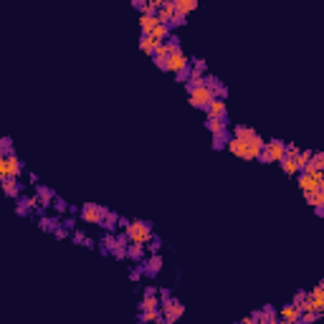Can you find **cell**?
Returning <instances> with one entry per match:
<instances>
[{"instance_id":"6da1fadb","label":"cell","mask_w":324,"mask_h":324,"mask_svg":"<svg viewBox=\"0 0 324 324\" xmlns=\"http://www.w3.org/2000/svg\"><path fill=\"white\" fill-rule=\"evenodd\" d=\"M233 137H238L241 142H246V160H259V154L263 152V137L253 127L236 124L233 127Z\"/></svg>"},{"instance_id":"7a4b0ae2","label":"cell","mask_w":324,"mask_h":324,"mask_svg":"<svg viewBox=\"0 0 324 324\" xmlns=\"http://www.w3.org/2000/svg\"><path fill=\"white\" fill-rule=\"evenodd\" d=\"M124 236L129 243H139V246H147L154 233H152V226L147 220H129V226L124 228Z\"/></svg>"},{"instance_id":"3957f363","label":"cell","mask_w":324,"mask_h":324,"mask_svg":"<svg viewBox=\"0 0 324 324\" xmlns=\"http://www.w3.org/2000/svg\"><path fill=\"white\" fill-rule=\"evenodd\" d=\"M187 99H190V104H193L195 109H208V104L216 99V92H213L210 86L200 84V86L187 89Z\"/></svg>"},{"instance_id":"277c9868","label":"cell","mask_w":324,"mask_h":324,"mask_svg":"<svg viewBox=\"0 0 324 324\" xmlns=\"http://www.w3.org/2000/svg\"><path fill=\"white\" fill-rule=\"evenodd\" d=\"M296 183L301 187V193H314V190H322L324 187V172H317V170H304L296 175Z\"/></svg>"},{"instance_id":"5b68a950","label":"cell","mask_w":324,"mask_h":324,"mask_svg":"<svg viewBox=\"0 0 324 324\" xmlns=\"http://www.w3.org/2000/svg\"><path fill=\"white\" fill-rule=\"evenodd\" d=\"M284 150H286V144L281 139H269V142H263V152L259 154V162H278L284 157Z\"/></svg>"},{"instance_id":"8992f818","label":"cell","mask_w":324,"mask_h":324,"mask_svg":"<svg viewBox=\"0 0 324 324\" xmlns=\"http://www.w3.org/2000/svg\"><path fill=\"white\" fill-rule=\"evenodd\" d=\"M160 314H162L165 322L175 324L177 319L185 314V307H183V301H180V299H172V296H170V299H165L162 304H160Z\"/></svg>"},{"instance_id":"52a82bcc","label":"cell","mask_w":324,"mask_h":324,"mask_svg":"<svg viewBox=\"0 0 324 324\" xmlns=\"http://www.w3.org/2000/svg\"><path fill=\"white\" fill-rule=\"evenodd\" d=\"M185 69H190V56L180 48V51H175V53H170L165 59V71H170V74H180V71H185Z\"/></svg>"},{"instance_id":"ba28073f","label":"cell","mask_w":324,"mask_h":324,"mask_svg":"<svg viewBox=\"0 0 324 324\" xmlns=\"http://www.w3.org/2000/svg\"><path fill=\"white\" fill-rule=\"evenodd\" d=\"M109 210L104 205H96V203H86L81 208V220L84 223H94V226H102V220L107 218Z\"/></svg>"},{"instance_id":"9c48e42d","label":"cell","mask_w":324,"mask_h":324,"mask_svg":"<svg viewBox=\"0 0 324 324\" xmlns=\"http://www.w3.org/2000/svg\"><path fill=\"white\" fill-rule=\"evenodd\" d=\"M5 170H8V177H20V172H23V162L18 160V154L13 150H8L5 152Z\"/></svg>"},{"instance_id":"30bf717a","label":"cell","mask_w":324,"mask_h":324,"mask_svg":"<svg viewBox=\"0 0 324 324\" xmlns=\"http://www.w3.org/2000/svg\"><path fill=\"white\" fill-rule=\"evenodd\" d=\"M154 15H157V20H160V23H167V26H170L172 20H175V15H177V13H175L172 0H162V3H160V10H157Z\"/></svg>"},{"instance_id":"8fae6325","label":"cell","mask_w":324,"mask_h":324,"mask_svg":"<svg viewBox=\"0 0 324 324\" xmlns=\"http://www.w3.org/2000/svg\"><path fill=\"white\" fill-rule=\"evenodd\" d=\"M205 117L226 119V117H228V107H226V102H223V99H213V102L208 104V109H205Z\"/></svg>"},{"instance_id":"7c38bea8","label":"cell","mask_w":324,"mask_h":324,"mask_svg":"<svg viewBox=\"0 0 324 324\" xmlns=\"http://www.w3.org/2000/svg\"><path fill=\"white\" fill-rule=\"evenodd\" d=\"M276 317H278V319H284V322H299L301 309H299V307H294V304H284L281 309L276 311Z\"/></svg>"},{"instance_id":"4fadbf2b","label":"cell","mask_w":324,"mask_h":324,"mask_svg":"<svg viewBox=\"0 0 324 324\" xmlns=\"http://www.w3.org/2000/svg\"><path fill=\"white\" fill-rule=\"evenodd\" d=\"M157 23H160V20H157V15H154V13H139V28H142V36H150Z\"/></svg>"},{"instance_id":"5bb4252c","label":"cell","mask_w":324,"mask_h":324,"mask_svg":"<svg viewBox=\"0 0 324 324\" xmlns=\"http://www.w3.org/2000/svg\"><path fill=\"white\" fill-rule=\"evenodd\" d=\"M226 147H228V152L233 154V157L246 160V142H241L238 137H233V135H231V139L226 142Z\"/></svg>"},{"instance_id":"9a60e30c","label":"cell","mask_w":324,"mask_h":324,"mask_svg":"<svg viewBox=\"0 0 324 324\" xmlns=\"http://www.w3.org/2000/svg\"><path fill=\"white\" fill-rule=\"evenodd\" d=\"M205 127L210 135H223V132H228V124H226V119H216V117H205Z\"/></svg>"},{"instance_id":"2e32d148","label":"cell","mask_w":324,"mask_h":324,"mask_svg":"<svg viewBox=\"0 0 324 324\" xmlns=\"http://www.w3.org/2000/svg\"><path fill=\"white\" fill-rule=\"evenodd\" d=\"M0 187H3V193H5L8 198H18L20 190H23V185H20L15 177H8V180H3V183H0Z\"/></svg>"},{"instance_id":"e0dca14e","label":"cell","mask_w":324,"mask_h":324,"mask_svg":"<svg viewBox=\"0 0 324 324\" xmlns=\"http://www.w3.org/2000/svg\"><path fill=\"white\" fill-rule=\"evenodd\" d=\"M162 269V259H160V253H152L150 259H147V263H142V271L147 274V276H154Z\"/></svg>"},{"instance_id":"ac0fdd59","label":"cell","mask_w":324,"mask_h":324,"mask_svg":"<svg viewBox=\"0 0 324 324\" xmlns=\"http://www.w3.org/2000/svg\"><path fill=\"white\" fill-rule=\"evenodd\" d=\"M172 5H175V13L177 15H187V13H193V10L198 8V3L195 0H172Z\"/></svg>"},{"instance_id":"d6986e66","label":"cell","mask_w":324,"mask_h":324,"mask_svg":"<svg viewBox=\"0 0 324 324\" xmlns=\"http://www.w3.org/2000/svg\"><path fill=\"white\" fill-rule=\"evenodd\" d=\"M139 309H142V311H154V309H160V296H157V294H144L142 301H139Z\"/></svg>"},{"instance_id":"ffe728a7","label":"cell","mask_w":324,"mask_h":324,"mask_svg":"<svg viewBox=\"0 0 324 324\" xmlns=\"http://www.w3.org/2000/svg\"><path fill=\"white\" fill-rule=\"evenodd\" d=\"M150 36H152L154 41H157V43H165L167 38L172 36V31H170V26H167V23H157V26H154V31L150 33Z\"/></svg>"},{"instance_id":"44dd1931","label":"cell","mask_w":324,"mask_h":324,"mask_svg":"<svg viewBox=\"0 0 324 324\" xmlns=\"http://www.w3.org/2000/svg\"><path fill=\"white\" fill-rule=\"evenodd\" d=\"M157 46H160V43L154 41L152 36H139V48H142V53H147V56H154V51H157Z\"/></svg>"},{"instance_id":"7402d4cb","label":"cell","mask_w":324,"mask_h":324,"mask_svg":"<svg viewBox=\"0 0 324 324\" xmlns=\"http://www.w3.org/2000/svg\"><path fill=\"white\" fill-rule=\"evenodd\" d=\"M304 200L311 208H324V187L314 190V193H304Z\"/></svg>"},{"instance_id":"603a6c76","label":"cell","mask_w":324,"mask_h":324,"mask_svg":"<svg viewBox=\"0 0 324 324\" xmlns=\"http://www.w3.org/2000/svg\"><path fill=\"white\" fill-rule=\"evenodd\" d=\"M127 259H132V261H142L144 259V246H139V243H129L127 246Z\"/></svg>"},{"instance_id":"cb8c5ba5","label":"cell","mask_w":324,"mask_h":324,"mask_svg":"<svg viewBox=\"0 0 324 324\" xmlns=\"http://www.w3.org/2000/svg\"><path fill=\"white\" fill-rule=\"evenodd\" d=\"M311 152H314V150H299V154L294 157V162H296V167H299V172H304V170H307V165H309V160H311Z\"/></svg>"},{"instance_id":"d4e9b609","label":"cell","mask_w":324,"mask_h":324,"mask_svg":"<svg viewBox=\"0 0 324 324\" xmlns=\"http://www.w3.org/2000/svg\"><path fill=\"white\" fill-rule=\"evenodd\" d=\"M36 198L41 200V205H48V203H53V190H48V187H43V185H36Z\"/></svg>"},{"instance_id":"484cf974","label":"cell","mask_w":324,"mask_h":324,"mask_svg":"<svg viewBox=\"0 0 324 324\" xmlns=\"http://www.w3.org/2000/svg\"><path fill=\"white\" fill-rule=\"evenodd\" d=\"M256 319H259L261 324H269V322H274L278 317H276V309L274 307H263L261 311H256Z\"/></svg>"},{"instance_id":"4316f807","label":"cell","mask_w":324,"mask_h":324,"mask_svg":"<svg viewBox=\"0 0 324 324\" xmlns=\"http://www.w3.org/2000/svg\"><path fill=\"white\" fill-rule=\"evenodd\" d=\"M307 170L324 172V154H322V152H311V160H309V165H307Z\"/></svg>"},{"instance_id":"83f0119b","label":"cell","mask_w":324,"mask_h":324,"mask_svg":"<svg viewBox=\"0 0 324 324\" xmlns=\"http://www.w3.org/2000/svg\"><path fill=\"white\" fill-rule=\"evenodd\" d=\"M278 165H281V170L286 172V175H299V167H296V162H294V157H284L278 160Z\"/></svg>"},{"instance_id":"f1b7e54d","label":"cell","mask_w":324,"mask_h":324,"mask_svg":"<svg viewBox=\"0 0 324 324\" xmlns=\"http://www.w3.org/2000/svg\"><path fill=\"white\" fill-rule=\"evenodd\" d=\"M102 228H104L107 233H114V231L119 228V216H114V213H107V218L102 220Z\"/></svg>"},{"instance_id":"f546056e","label":"cell","mask_w":324,"mask_h":324,"mask_svg":"<svg viewBox=\"0 0 324 324\" xmlns=\"http://www.w3.org/2000/svg\"><path fill=\"white\" fill-rule=\"evenodd\" d=\"M157 319H162L160 309H154V311H142V314H139V322H142V324H154Z\"/></svg>"},{"instance_id":"4dcf8cb0","label":"cell","mask_w":324,"mask_h":324,"mask_svg":"<svg viewBox=\"0 0 324 324\" xmlns=\"http://www.w3.org/2000/svg\"><path fill=\"white\" fill-rule=\"evenodd\" d=\"M38 223H41V228H43V231H56V228H59V220L51 218V216H43Z\"/></svg>"},{"instance_id":"1f68e13d","label":"cell","mask_w":324,"mask_h":324,"mask_svg":"<svg viewBox=\"0 0 324 324\" xmlns=\"http://www.w3.org/2000/svg\"><path fill=\"white\" fill-rule=\"evenodd\" d=\"M20 205H23L26 210H36V208L41 205V200H38L36 195H31V198H20Z\"/></svg>"},{"instance_id":"d6a6232c","label":"cell","mask_w":324,"mask_h":324,"mask_svg":"<svg viewBox=\"0 0 324 324\" xmlns=\"http://www.w3.org/2000/svg\"><path fill=\"white\" fill-rule=\"evenodd\" d=\"M114 243H117L114 233H104V236H102V248L104 251H111V248H114Z\"/></svg>"},{"instance_id":"836d02e7","label":"cell","mask_w":324,"mask_h":324,"mask_svg":"<svg viewBox=\"0 0 324 324\" xmlns=\"http://www.w3.org/2000/svg\"><path fill=\"white\" fill-rule=\"evenodd\" d=\"M53 210H56V213H66V210H69V205H66L61 198H53Z\"/></svg>"},{"instance_id":"e575fe53","label":"cell","mask_w":324,"mask_h":324,"mask_svg":"<svg viewBox=\"0 0 324 324\" xmlns=\"http://www.w3.org/2000/svg\"><path fill=\"white\" fill-rule=\"evenodd\" d=\"M142 274H144V271H142V261H139V263L135 266V269L129 271V278H132V281H139V278H142Z\"/></svg>"},{"instance_id":"d590c367","label":"cell","mask_w":324,"mask_h":324,"mask_svg":"<svg viewBox=\"0 0 324 324\" xmlns=\"http://www.w3.org/2000/svg\"><path fill=\"white\" fill-rule=\"evenodd\" d=\"M317 319H319V314H304V311H301V317H299L296 324H311V322H317Z\"/></svg>"},{"instance_id":"8d00e7d4","label":"cell","mask_w":324,"mask_h":324,"mask_svg":"<svg viewBox=\"0 0 324 324\" xmlns=\"http://www.w3.org/2000/svg\"><path fill=\"white\" fill-rule=\"evenodd\" d=\"M304 299H307V292H301V289H299V292L294 294V301H292V304H294V307H301V301H304Z\"/></svg>"},{"instance_id":"74e56055","label":"cell","mask_w":324,"mask_h":324,"mask_svg":"<svg viewBox=\"0 0 324 324\" xmlns=\"http://www.w3.org/2000/svg\"><path fill=\"white\" fill-rule=\"evenodd\" d=\"M284 154H286V157H296V154H299V147H296V144H286Z\"/></svg>"},{"instance_id":"f35d334b","label":"cell","mask_w":324,"mask_h":324,"mask_svg":"<svg viewBox=\"0 0 324 324\" xmlns=\"http://www.w3.org/2000/svg\"><path fill=\"white\" fill-rule=\"evenodd\" d=\"M61 226H63L66 231H74V228H76V218H63Z\"/></svg>"},{"instance_id":"ab89813d","label":"cell","mask_w":324,"mask_h":324,"mask_svg":"<svg viewBox=\"0 0 324 324\" xmlns=\"http://www.w3.org/2000/svg\"><path fill=\"white\" fill-rule=\"evenodd\" d=\"M177 76V81H180V84H187L190 81V69H185V71H180V74H175Z\"/></svg>"},{"instance_id":"60d3db41","label":"cell","mask_w":324,"mask_h":324,"mask_svg":"<svg viewBox=\"0 0 324 324\" xmlns=\"http://www.w3.org/2000/svg\"><path fill=\"white\" fill-rule=\"evenodd\" d=\"M53 236H56V238H69V231H66L63 226H59V228L53 231Z\"/></svg>"},{"instance_id":"b9f144b4","label":"cell","mask_w":324,"mask_h":324,"mask_svg":"<svg viewBox=\"0 0 324 324\" xmlns=\"http://www.w3.org/2000/svg\"><path fill=\"white\" fill-rule=\"evenodd\" d=\"M160 243H162L160 238H152V241H150V251H152V253H157V251H160Z\"/></svg>"},{"instance_id":"7bdbcfd3","label":"cell","mask_w":324,"mask_h":324,"mask_svg":"<svg viewBox=\"0 0 324 324\" xmlns=\"http://www.w3.org/2000/svg\"><path fill=\"white\" fill-rule=\"evenodd\" d=\"M238 324H261V322L256 319V314H251V317H243V319H241Z\"/></svg>"},{"instance_id":"ee69618b","label":"cell","mask_w":324,"mask_h":324,"mask_svg":"<svg viewBox=\"0 0 324 324\" xmlns=\"http://www.w3.org/2000/svg\"><path fill=\"white\" fill-rule=\"evenodd\" d=\"M15 213H18V216H26V213H28V210H26L23 205H20V203H18V205H15Z\"/></svg>"},{"instance_id":"f6af8a7d","label":"cell","mask_w":324,"mask_h":324,"mask_svg":"<svg viewBox=\"0 0 324 324\" xmlns=\"http://www.w3.org/2000/svg\"><path fill=\"white\" fill-rule=\"evenodd\" d=\"M278 324H296V322H284V319H278Z\"/></svg>"},{"instance_id":"bcb514c9","label":"cell","mask_w":324,"mask_h":324,"mask_svg":"<svg viewBox=\"0 0 324 324\" xmlns=\"http://www.w3.org/2000/svg\"><path fill=\"white\" fill-rule=\"evenodd\" d=\"M154 324H170V322H165V319H157V322H154Z\"/></svg>"},{"instance_id":"7dc6e473","label":"cell","mask_w":324,"mask_h":324,"mask_svg":"<svg viewBox=\"0 0 324 324\" xmlns=\"http://www.w3.org/2000/svg\"><path fill=\"white\" fill-rule=\"evenodd\" d=\"M269 324H278V319H274V322H269Z\"/></svg>"}]
</instances>
